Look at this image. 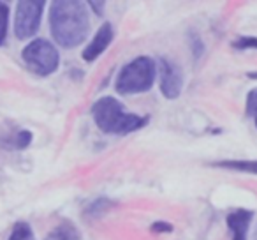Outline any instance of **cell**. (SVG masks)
Wrapping results in <instances>:
<instances>
[{"label":"cell","instance_id":"cell-1","mask_svg":"<svg viewBox=\"0 0 257 240\" xmlns=\"http://www.w3.org/2000/svg\"><path fill=\"white\" fill-rule=\"evenodd\" d=\"M50 32L65 50L78 48L90 32L88 9L78 0H57L50 9Z\"/></svg>","mask_w":257,"mask_h":240},{"label":"cell","instance_id":"cell-2","mask_svg":"<svg viewBox=\"0 0 257 240\" xmlns=\"http://www.w3.org/2000/svg\"><path fill=\"white\" fill-rule=\"evenodd\" d=\"M92 117L95 126L102 133L125 136L128 133L143 129L150 118L125 111V106L116 97L104 96L92 104Z\"/></svg>","mask_w":257,"mask_h":240},{"label":"cell","instance_id":"cell-3","mask_svg":"<svg viewBox=\"0 0 257 240\" xmlns=\"http://www.w3.org/2000/svg\"><path fill=\"white\" fill-rule=\"evenodd\" d=\"M157 65L150 57H138L120 69L114 82V90L121 96L143 94L154 87Z\"/></svg>","mask_w":257,"mask_h":240},{"label":"cell","instance_id":"cell-4","mask_svg":"<svg viewBox=\"0 0 257 240\" xmlns=\"http://www.w3.org/2000/svg\"><path fill=\"white\" fill-rule=\"evenodd\" d=\"M22 58L25 65L37 76H51L60 65V53L48 39H34L23 48Z\"/></svg>","mask_w":257,"mask_h":240},{"label":"cell","instance_id":"cell-5","mask_svg":"<svg viewBox=\"0 0 257 240\" xmlns=\"http://www.w3.org/2000/svg\"><path fill=\"white\" fill-rule=\"evenodd\" d=\"M46 2L43 0H20L16 4L15 34L20 41L30 39L37 34L44 15Z\"/></svg>","mask_w":257,"mask_h":240},{"label":"cell","instance_id":"cell-6","mask_svg":"<svg viewBox=\"0 0 257 240\" xmlns=\"http://www.w3.org/2000/svg\"><path fill=\"white\" fill-rule=\"evenodd\" d=\"M159 72H161V92L166 99H176L183 89V72L175 62L168 58L159 60Z\"/></svg>","mask_w":257,"mask_h":240},{"label":"cell","instance_id":"cell-7","mask_svg":"<svg viewBox=\"0 0 257 240\" xmlns=\"http://www.w3.org/2000/svg\"><path fill=\"white\" fill-rule=\"evenodd\" d=\"M113 37H114V30L113 25L109 22L102 23L99 27V30L95 32V36L92 37V41L88 43V46L83 50L81 57L85 62H93L104 53V51L109 48V44L113 43Z\"/></svg>","mask_w":257,"mask_h":240},{"label":"cell","instance_id":"cell-8","mask_svg":"<svg viewBox=\"0 0 257 240\" xmlns=\"http://www.w3.org/2000/svg\"><path fill=\"white\" fill-rule=\"evenodd\" d=\"M252 215L253 212L246 210V208H236L227 215V228L231 231V240H246Z\"/></svg>","mask_w":257,"mask_h":240},{"label":"cell","instance_id":"cell-9","mask_svg":"<svg viewBox=\"0 0 257 240\" xmlns=\"http://www.w3.org/2000/svg\"><path fill=\"white\" fill-rule=\"evenodd\" d=\"M113 207H114V203L109 200V198L99 196L86 205L85 210H83V215L88 219H99V217H102V215H106Z\"/></svg>","mask_w":257,"mask_h":240},{"label":"cell","instance_id":"cell-10","mask_svg":"<svg viewBox=\"0 0 257 240\" xmlns=\"http://www.w3.org/2000/svg\"><path fill=\"white\" fill-rule=\"evenodd\" d=\"M81 235H79V229L76 228L72 222L69 221H62L58 226H55L48 236L44 240H79Z\"/></svg>","mask_w":257,"mask_h":240},{"label":"cell","instance_id":"cell-11","mask_svg":"<svg viewBox=\"0 0 257 240\" xmlns=\"http://www.w3.org/2000/svg\"><path fill=\"white\" fill-rule=\"evenodd\" d=\"M217 166L236 170V172H243V173H255L257 175V161H222L217 163Z\"/></svg>","mask_w":257,"mask_h":240},{"label":"cell","instance_id":"cell-12","mask_svg":"<svg viewBox=\"0 0 257 240\" xmlns=\"http://www.w3.org/2000/svg\"><path fill=\"white\" fill-rule=\"evenodd\" d=\"M9 240H36V238H34V231H32V228H30L29 222L18 221L15 226H13Z\"/></svg>","mask_w":257,"mask_h":240},{"label":"cell","instance_id":"cell-13","mask_svg":"<svg viewBox=\"0 0 257 240\" xmlns=\"http://www.w3.org/2000/svg\"><path fill=\"white\" fill-rule=\"evenodd\" d=\"M34 140V134L27 129L18 131L16 134H13L11 138V143H9V148H16V150H25V148L30 147Z\"/></svg>","mask_w":257,"mask_h":240},{"label":"cell","instance_id":"cell-14","mask_svg":"<svg viewBox=\"0 0 257 240\" xmlns=\"http://www.w3.org/2000/svg\"><path fill=\"white\" fill-rule=\"evenodd\" d=\"M9 30V6L6 2H0V48L8 41Z\"/></svg>","mask_w":257,"mask_h":240},{"label":"cell","instance_id":"cell-15","mask_svg":"<svg viewBox=\"0 0 257 240\" xmlns=\"http://www.w3.org/2000/svg\"><path fill=\"white\" fill-rule=\"evenodd\" d=\"M245 111L248 117H252L253 120H255V126H257V89L250 90L248 96H246Z\"/></svg>","mask_w":257,"mask_h":240},{"label":"cell","instance_id":"cell-16","mask_svg":"<svg viewBox=\"0 0 257 240\" xmlns=\"http://www.w3.org/2000/svg\"><path fill=\"white\" fill-rule=\"evenodd\" d=\"M236 50H248V48H257V37L253 36H241L232 43Z\"/></svg>","mask_w":257,"mask_h":240},{"label":"cell","instance_id":"cell-17","mask_svg":"<svg viewBox=\"0 0 257 240\" xmlns=\"http://www.w3.org/2000/svg\"><path fill=\"white\" fill-rule=\"evenodd\" d=\"M152 231L154 233H171L173 231V226L169 224V222H166V221H155L154 224H152Z\"/></svg>","mask_w":257,"mask_h":240},{"label":"cell","instance_id":"cell-18","mask_svg":"<svg viewBox=\"0 0 257 240\" xmlns=\"http://www.w3.org/2000/svg\"><path fill=\"white\" fill-rule=\"evenodd\" d=\"M104 2H93V0H90L88 2V8L93 9V13H95L97 16H102L104 15Z\"/></svg>","mask_w":257,"mask_h":240},{"label":"cell","instance_id":"cell-19","mask_svg":"<svg viewBox=\"0 0 257 240\" xmlns=\"http://www.w3.org/2000/svg\"><path fill=\"white\" fill-rule=\"evenodd\" d=\"M246 76L252 78V79H257V72H246Z\"/></svg>","mask_w":257,"mask_h":240}]
</instances>
